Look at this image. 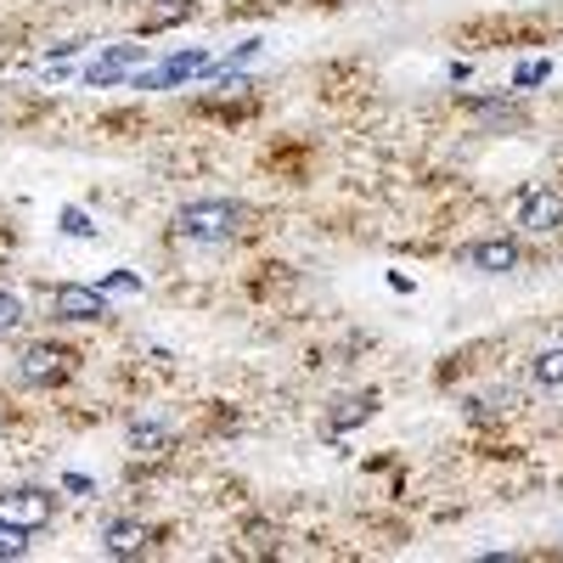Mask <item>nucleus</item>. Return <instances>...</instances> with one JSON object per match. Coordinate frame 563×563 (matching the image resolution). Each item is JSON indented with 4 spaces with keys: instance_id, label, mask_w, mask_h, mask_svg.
I'll return each mask as SVG.
<instances>
[{
    "instance_id": "obj_10",
    "label": "nucleus",
    "mask_w": 563,
    "mask_h": 563,
    "mask_svg": "<svg viewBox=\"0 0 563 563\" xmlns=\"http://www.w3.org/2000/svg\"><path fill=\"white\" fill-rule=\"evenodd\" d=\"M147 525H135V519H113L108 530H102V547H108V558H135V552H147Z\"/></svg>"
},
{
    "instance_id": "obj_11",
    "label": "nucleus",
    "mask_w": 563,
    "mask_h": 563,
    "mask_svg": "<svg viewBox=\"0 0 563 563\" xmlns=\"http://www.w3.org/2000/svg\"><path fill=\"white\" fill-rule=\"evenodd\" d=\"M192 12H198V0H164V7H153L147 18H141V34H164V29L186 23Z\"/></svg>"
},
{
    "instance_id": "obj_14",
    "label": "nucleus",
    "mask_w": 563,
    "mask_h": 563,
    "mask_svg": "<svg viewBox=\"0 0 563 563\" xmlns=\"http://www.w3.org/2000/svg\"><path fill=\"white\" fill-rule=\"evenodd\" d=\"M198 68H209V57H203V52H180V57H175V63H169L158 79H186V74H198Z\"/></svg>"
},
{
    "instance_id": "obj_6",
    "label": "nucleus",
    "mask_w": 563,
    "mask_h": 563,
    "mask_svg": "<svg viewBox=\"0 0 563 563\" xmlns=\"http://www.w3.org/2000/svg\"><path fill=\"white\" fill-rule=\"evenodd\" d=\"M519 225H525V231H536V238L558 231V225H563V198H558V192H547V186H530V192L519 198Z\"/></svg>"
},
{
    "instance_id": "obj_4",
    "label": "nucleus",
    "mask_w": 563,
    "mask_h": 563,
    "mask_svg": "<svg viewBox=\"0 0 563 563\" xmlns=\"http://www.w3.org/2000/svg\"><path fill=\"white\" fill-rule=\"evenodd\" d=\"M462 265L479 271V276H507V271H519V243L512 238H479V243H467Z\"/></svg>"
},
{
    "instance_id": "obj_9",
    "label": "nucleus",
    "mask_w": 563,
    "mask_h": 563,
    "mask_svg": "<svg viewBox=\"0 0 563 563\" xmlns=\"http://www.w3.org/2000/svg\"><path fill=\"white\" fill-rule=\"evenodd\" d=\"M141 57H147V45H113V52L108 57H97V63H90L85 68V85H119Z\"/></svg>"
},
{
    "instance_id": "obj_12",
    "label": "nucleus",
    "mask_w": 563,
    "mask_h": 563,
    "mask_svg": "<svg viewBox=\"0 0 563 563\" xmlns=\"http://www.w3.org/2000/svg\"><path fill=\"white\" fill-rule=\"evenodd\" d=\"M530 378H536L541 389H563V344H558V350H536Z\"/></svg>"
},
{
    "instance_id": "obj_18",
    "label": "nucleus",
    "mask_w": 563,
    "mask_h": 563,
    "mask_svg": "<svg viewBox=\"0 0 563 563\" xmlns=\"http://www.w3.org/2000/svg\"><path fill=\"white\" fill-rule=\"evenodd\" d=\"M547 74H552V63H525L519 74H512V85H541Z\"/></svg>"
},
{
    "instance_id": "obj_16",
    "label": "nucleus",
    "mask_w": 563,
    "mask_h": 563,
    "mask_svg": "<svg viewBox=\"0 0 563 563\" xmlns=\"http://www.w3.org/2000/svg\"><path fill=\"white\" fill-rule=\"evenodd\" d=\"M130 445H135V451L164 445V429H158V422H130Z\"/></svg>"
},
{
    "instance_id": "obj_7",
    "label": "nucleus",
    "mask_w": 563,
    "mask_h": 563,
    "mask_svg": "<svg viewBox=\"0 0 563 563\" xmlns=\"http://www.w3.org/2000/svg\"><path fill=\"white\" fill-rule=\"evenodd\" d=\"M378 417V389H355V395H339L327 406V434H344V429H361V422Z\"/></svg>"
},
{
    "instance_id": "obj_17",
    "label": "nucleus",
    "mask_w": 563,
    "mask_h": 563,
    "mask_svg": "<svg viewBox=\"0 0 563 563\" xmlns=\"http://www.w3.org/2000/svg\"><path fill=\"white\" fill-rule=\"evenodd\" d=\"M63 231H68V238H90L97 225H90V214H85V209H63Z\"/></svg>"
},
{
    "instance_id": "obj_15",
    "label": "nucleus",
    "mask_w": 563,
    "mask_h": 563,
    "mask_svg": "<svg viewBox=\"0 0 563 563\" xmlns=\"http://www.w3.org/2000/svg\"><path fill=\"white\" fill-rule=\"evenodd\" d=\"M29 530H18V525H0V558H23L29 552V541H23Z\"/></svg>"
},
{
    "instance_id": "obj_3",
    "label": "nucleus",
    "mask_w": 563,
    "mask_h": 563,
    "mask_svg": "<svg viewBox=\"0 0 563 563\" xmlns=\"http://www.w3.org/2000/svg\"><path fill=\"white\" fill-rule=\"evenodd\" d=\"M68 350L63 344H29L23 350V361H18V378L29 384V389H52V384H63L68 378Z\"/></svg>"
},
{
    "instance_id": "obj_8",
    "label": "nucleus",
    "mask_w": 563,
    "mask_h": 563,
    "mask_svg": "<svg viewBox=\"0 0 563 563\" xmlns=\"http://www.w3.org/2000/svg\"><path fill=\"white\" fill-rule=\"evenodd\" d=\"M467 113H474V124L490 130V135L525 130V108H519V102H507V97H474V102H467Z\"/></svg>"
},
{
    "instance_id": "obj_1",
    "label": "nucleus",
    "mask_w": 563,
    "mask_h": 563,
    "mask_svg": "<svg viewBox=\"0 0 563 563\" xmlns=\"http://www.w3.org/2000/svg\"><path fill=\"white\" fill-rule=\"evenodd\" d=\"M254 220L249 203H231V198H198V203H186L175 214V231L186 243H231V238H243Z\"/></svg>"
},
{
    "instance_id": "obj_2",
    "label": "nucleus",
    "mask_w": 563,
    "mask_h": 563,
    "mask_svg": "<svg viewBox=\"0 0 563 563\" xmlns=\"http://www.w3.org/2000/svg\"><path fill=\"white\" fill-rule=\"evenodd\" d=\"M57 512V496L40 490V485H18L0 496V525H18V530H45Z\"/></svg>"
},
{
    "instance_id": "obj_13",
    "label": "nucleus",
    "mask_w": 563,
    "mask_h": 563,
    "mask_svg": "<svg viewBox=\"0 0 563 563\" xmlns=\"http://www.w3.org/2000/svg\"><path fill=\"white\" fill-rule=\"evenodd\" d=\"M18 327H23V299L0 288V333H18Z\"/></svg>"
},
{
    "instance_id": "obj_5",
    "label": "nucleus",
    "mask_w": 563,
    "mask_h": 563,
    "mask_svg": "<svg viewBox=\"0 0 563 563\" xmlns=\"http://www.w3.org/2000/svg\"><path fill=\"white\" fill-rule=\"evenodd\" d=\"M52 310H57L63 321H108V316H113L108 299H102L97 288H79V282H63V288L52 294Z\"/></svg>"
}]
</instances>
